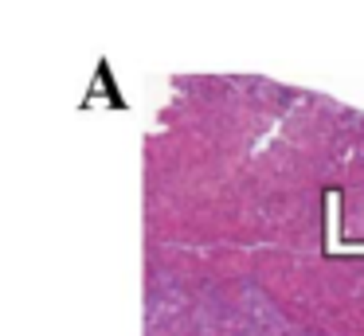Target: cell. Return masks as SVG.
<instances>
[{
	"mask_svg": "<svg viewBox=\"0 0 364 336\" xmlns=\"http://www.w3.org/2000/svg\"><path fill=\"white\" fill-rule=\"evenodd\" d=\"M337 211H341V192H329L325 195V254H341V242H337V234H341V223H337Z\"/></svg>",
	"mask_w": 364,
	"mask_h": 336,
	"instance_id": "obj_1",
	"label": "cell"
}]
</instances>
